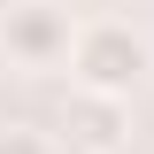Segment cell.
<instances>
[{
  "mask_svg": "<svg viewBox=\"0 0 154 154\" xmlns=\"http://www.w3.org/2000/svg\"><path fill=\"white\" fill-rule=\"evenodd\" d=\"M146 69H154V46H146V31H139V23H123V16H100V23H85V31H77V54H69L77 93L131 100Z\"/></svg>",
  "mask_w": 154,
  "mask_h": 154,
  "instance_id": "obj_1",
  "label": "cell"
},
{
  "mask_svg": "<svg viewBox=\"0 0 154 154\" xmlns=\"http://www.w3.org/2000/svg\"><path fill=\"white\" fill-rule=\"evenodd\" d=\"M69 146L77 154H123V146H131V100L69 93Z\"/></svg>",
  "mask_w": 154,
  "mask_h": 154,
  "instance_id": "obj_3",
  "label": "cell"
},
{
  "mask_svg": "<svg viewBox=\"0 0 154 154\" xmlns=\"http://www.w3.org/2000/svg\"><path fill=\"white\" fill-rule=\"evenodd\" d=\"M0 154H62L38 123H0Z\"/></svg>",
  "mask_w": 154,
  "mask_h": 154,
  "instance_id": "obj_4",
  "label": "cell"
},
{
  "mask_svg": "<svg viewBox=\"0 0 154 154\" xmlns=\"http://www.w3.org/2000/svg\"><path fill=\"white\" fill-rule=\"evenodd\" d=\"M69 54H77L69 8H54V0H23V8H8V62H16V69H62Z\"/></svg>",
  "mask_w": 154,
  "mask_h": 154,
  "instance_id": "obj_2",
  "label": "cell"
}]
</instances>
